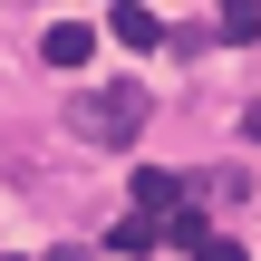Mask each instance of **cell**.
Listing matches in <instances>:
<instances>
[{
    "instance_id": "obj_10",
    "label": "cell",
    "mask_w": 261,
    "mask_h": 261,
    "mask_svg": "<svg viewBox=\"0 0 261 261\" xmlns=\"http://www.w3.org/2000/svg\"><path fill=\"white\" fill-rule=\"evenodd\" d=\"M48 261H87V252H77V242H68V252H48Z\"/></svg>"
},
{
    "instance_id": "obj_5",
    "label": "cell",
    "mask_w": 261,
    "mask_h": 261,
    "mask_svg": "<svg viewBox=\"0 0 261 261\" xmlns=\"http://www.w3.org/2000/svg\"><path fill=\"white\" fill-rule=\"evenodd\" d=\"M107 29H116V39H126V48H165V19H155V10H145V0H126V10H116V19H107Z\"/></svg>"
},
{
    "instance_id": "obj_4",
    "label": "cell",
    "mask_w": 261,
    "mask_h": 261,
    "mask_svg": "<svg viewBox=\"0 0 261 261\" xmlns=\"http://www.w3.org/2000/svg\"><path fill=\"white\" fill-rule=\"evenodd\" d=\"M203 242H213V223H203V194H194V203L165 213V252H203Z\"/></svg>"
},
{
    "instance_id": "obj_1",
    "label": "cell",
    "mask_w": 261,
    "mask_h": 261,
    "mask_svg": "<svg viewBox=\"0 0 261 261\" xmlns=\"http://www.w3.org/2000/svg\"><path fill=\"white\" fill-rule=\"evenodd\" d=\"M68 126H77L87 145H136V126H145V87H136V77H116V87H87V97L68 107Z\"/></svg>"
},
{
    "instance_id": "obj_7",
    "label": "cell",
    "mask_w": 261,
    "mask_h": 261,
    "mask_svg": "<svg viewBox=\"0 0 261 261\" xmlns=\"http://www.w3.org/2000/svg\"><path fill=\"white\" fill-rule=\"evenodd\" d=\"M213 29H223V39H232V48H242V39H261V10H252V0H232V10H223V19H213Z\"/></svg>"
},
{
    "instance_id": "obj_8",
    "label": "cell",
    "mask_w": 261,
    "mask_h": 261,
    "mask_svg": "<svg viewBox=\"0 0 261 261\" xmlns=\"http://www.w3.org/2000/svg\"><path fill=\"white\" fill-rule=\"evenodd\" d=\"M194 261H252V252H242V242H223V232H213V242H203V252H194Z\"/></svg>"
},
{
    "instance_id": "obj_9",
    "label": "cell",
    "mask_w": 261,
    "mask_h": 261,
    "mask_svg": "<svg viewBox=\"0 0 261 261\" xmlns=\"http://www.w3.org/2000/svg\"><path fill=\"white\" fill-rule=\"evenodd\" d=\"M242 136H252V145H261V107H242Z\"/></svg>"
},
{
    "instance_id": "obj_3",
    "label": "cell",
    "mask_w": 261,
    "mask_h": 261,
    "mask_svg": "<svg viewBox=\"0 0 261 261\" xmlns=\"http://www.w3.org/2000/svg\"><path fill=\"white\" fill-rule=\"evenodd\" d=\"M39 58H48V68H87V58H97V29H77V19H58V29L39 39Z\"/></svg>"
},
{
    "instance_id": "obj_6",
    "label": "cell",
    "mask_w": 261,
    "mask_h": 261,
    "mask_svg": "<svg viewBox=\"0 0 261 261\" xmlns=\"http://www.w3.org/2000/svg\"><path fill=\"white\" fill-rule=\"evenodd\" d=\"M116 252H165V223H145V213H126V223H116Z\"/></svg>"
},
{
    "instance_id": "obj_2",
    "label": "cell",
    "mask_w": 261,
    "mask_h": 261,
    "mask_svg": "<svg viewBox=\"0 0 261 261\" xmlns=\"http://www.w3.org/2000/svg\"><path fill=\"white\" fill-rule=\"evenodd\" d=\"M174 203H194V174H165V165H145V174H136V213H145V223H165Z\"/></svg>"
}]
</instances>
